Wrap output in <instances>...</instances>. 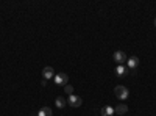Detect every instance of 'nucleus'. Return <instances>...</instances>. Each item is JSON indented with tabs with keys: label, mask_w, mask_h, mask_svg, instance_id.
<instances>
[{
	"label": "nucleus",
	"mask_w": 156,
	"mask_h": 116,
	"mask_svg": "<svg viewBox=\"0 0 156 116\" xmlns=\"http://www.w3.org/2000/svg\"><path fill=\"white\" fill-rule=\"evenodd\" d=\"M114 94L119 97L120 100H126L128 96H129V91H128V88H125L123 85H117L114 88Z\"/></svg>",
	"instance_id": "nucleus-1"
},
{
	"label": "nucleus",
	"mask_w": 156,
	"mask_h": 116,
	"mask_svg": "<svg viewBox=\"0 0 156 116\" xmlns=\"http://www.w3.org/2000/svg\"><path fill=\"white\" fill-rule=\"evenodd\" d=\"M55 85H58V86H66L67 85V80H69V75H66L64 72H61V74H56L55 75Z\"/></svg>",
	"instance_id": "nucleus-2"
},
{
	"label": "nucleus",
	"mask_w": 156,
	"mask_h": 116,
	"mask_svg": "<svg viewBox=\"0 0 156 116\" xmlns=\"http://www.w3.org/2000/svg\"><path fill=\"white\" fill-rule=\"evenodd\" d=\"M112 58H114V61H115V63H119V64H125V63H126V60H128L126 54H125V52H122V50H115L114 55H112Z\"/></svg>",
	"instance_id": "nucleus-3"
},
{
	"label": "nucleus",
	"mask_w": 156,
	"mask_h": 116,
	"mask_svg": "<svg viewBox=\"0 0 156 116\" xmlns=\"http://www.w3.org/2000/svg\"><path fill=\"white\" fill-rule=\"evenodd\" d=\"M67 104H69L70 107L76 108V107H80V105L83 104V100H81V97H80V96L72 94V96H69V99H67Z\"/></svg>",
	"instance_id": "nucleus-4"
},
{
	"label": "nucleus",
	"mask_w": 156,
	"mask_h": 116,
	"mask_svg": "<svg viewBox=\"0 0 156 116\" xmlns=\"http://www.w3.org/2000/svg\"><path fill=\"white\" fill-rule=\"evenodd\" d=\"M42 79H45V80L55 79V71H53V68H51V66H45V68L42 69Z\"/></svg>",
	"instance_id": "nucleus-5"
},
{
	"label": "nucleus",
	"mask_w": 156,
	"mask_h": 116,
	"mask_svg": "<svg viewBox=\"0 0 156 116\" xmlns=\"http://www.w3.org/2000/svg\"><path fill=\"white\" fill-rule=\"evenodd\" d=\"M137 66H139V58H137V57H129V58L126 60V68H128V69H133V71H134Z\"/></svg>",
	"instance_id": "nucleus-6"
},
{
	"label": "nucleus",
	"mask_w": 156,
	"mask_h": 116,
	"mask_svg": "<svg viewBox=\"0 0 156 116\" xmlns=\"http://www.w3.org/2000/svg\"><path fill=\"white\" fill-rule=\"evenodd\" d=\"M114 72H115L117 77H125L126 72H128V68L125 66V64H117L115 69H114Z\"/></svg>",
	"instance_id": "nucleus-7"
},
{
	"label": "nucleus",
	"mask_w": 156,
	"mask_h": 116,
	"mask_svg": "<svg viewBox=\"0 0 156 116\" xmlns=\"http://www.w3.org/2000/svg\"><path fill=\"white\" fill-rule=\"evenodd\" d=\"M115 114V111H114V107H111V105H105L101 108V116H114Z\"/></svg>",
	"instance_id": "nucleus-8"
},
{
	"label": "nucleus",
	"mask_w": 156,
	"mask_h": 116,
	"mask_svg": "<svg viewBox=\"0 0 156 116\" xmlns=\"http://www.w3.org/2000/svg\"><path fill=\"white\" fill-rule=\"evenodd\" d=\"M114 111H115V114H125V113H128V107L125 104H119V105H115Z\"/></svg>",
	"instance_id": "nucleus-9"
},
{
	"label": "nucleus",
	"mask_w": 156,
	"mask_h": 116,
	"mask_svg": "<svg viewBox=\"0 0 156 116\" xmlns=\"http://www.w3.org/2000/svg\"><path fill=\"white\" fill-rule=\"evenodd\" d=\"M37 116H53V111H51L50 107H42L37 111Z\"/></svg>",
	"instance_id": "nucleus-10"
},
{
	"label": "nucleus",
	"mask_w": 156,
	"mask_h": 116,
	"mask_svg": "<svg viewBox=\"0 0 156 116\" xmlns=\"http://www.w3.org/2000/svg\"><path fill=\"white\" fill-rule=\"evenodd\" d=\"M55 104H56V107H58V108H64V107H66V104H67V100L64 99L62 96H59V97H56Z\"/></svg>",
	"instance_id": "nucleus-11"
},
{
	"label": "nucleus",
	"mask_w": 156,
	"mask_h": 116,
	"mask_svg": "<svg viewBox=\"0 0 156 116\" xmlns=\"http://www.w3.org/2000/svg\"><path fill=\"white\" fill-rule=\"evenodd\" d=\"M64 91H66V94H69V96H72V94H73V86L67 83L66 86H64Z\"/></svg>",
	"instance_id": "nucleus-12"
},
{
	"label": "nucleus",
	"mask_w": 156,
	"mask_h": 116,
	"mask_svg": "<svg viewBox=\"0 0 156 116\" xmlns=\"http://www.w3.org/2000/svg\"><path fill=\"white\" fill-rule=\"evenodd\" d=\"M41 85H42V86H47V80H45V79H42V82H41Z\"/></svg>",
	"instance_id": "nucleus-13"
},
{
	"label": "nucleus",
	"mask_w": 156,
	"mask_h": 116,
	"mask_svg": "<svg viewBox=\"0 0 156 116\" xmlns=\"http://www.w3.org/2000/svg\"><path fill=\"white\" fill-rule=\"evenodd\" d=\"M154 27H156V17H154Z\"/></svg>",
	"instance_id": "nucleus-14"
}]
</instances>
